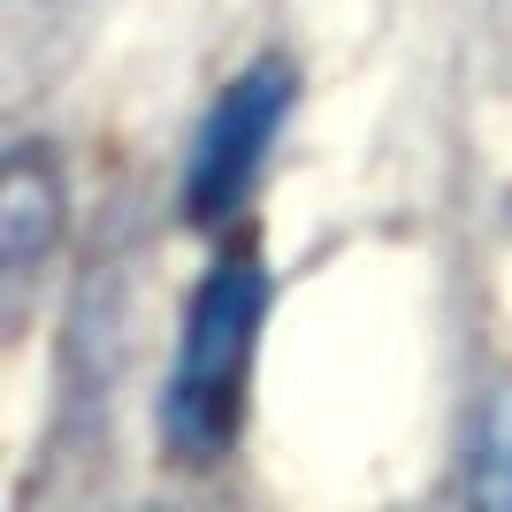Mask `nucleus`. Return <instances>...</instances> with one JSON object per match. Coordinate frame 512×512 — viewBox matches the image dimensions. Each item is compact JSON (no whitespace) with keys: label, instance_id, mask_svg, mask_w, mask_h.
Returning a JSON list of instances; mask_svg holds the SVG:
<instances>
[{"label":"nucleus","instance_id":"3","mask_svg":"<svg viewBox=\"0 0 512 512\" xmlns=\"http://www.w3.org/2000/svg\"><path fill=\"white\" fill-rule=\"evenodd\" d=\"M62 237V161L23 138L0 169V268H8V314H23L31 283H39L46 253Z\"/></svg>","mask_w":512,"mask_h":512},{"label":"nucleus","instance_id":"1","mask_svg":"<svg viewBox=\"0 0 512 512\" xmlns=\"http://www.w3.org/2000/svg\"><path fill=\"white\" fill-rule=\"evenodd\" d=\"M260 321H268V268L260 253H222L199 276L192 306H184V337L169 360V390H161V436L176 459L214 467L237 444L245 421V383H253Z\"/></svg>","mask_w":512,"mask_h":512},{"label":"nucleus","instance_id":"4","mask_svg":"<svg viewBox=\"0 0 512 512\" xmlns=\"http://www.w3.org/2000/svg\"><path fill=\"white\" fill-rule=\"evenodd\" d=\"M482 505H512V383L490 398L482 413V436H474V482H467Z\"/></svg>","mask_w":512,"mask_h":512},{"label":"nucleus","instance_id":"2","mask_svg":"<svg viewBox=\"0 0 512 512\" xmlns=\"http://www.w3.org/2000/svg\"><path fill=\"white\" fill-rule=\"evenodd\" d=\"M283 115H291V69L283 62H253L245 77L222 85V100L207 107V123H199L192 153H184V184H176L192 222H230L245 207Z\"/></svg>","mask_w":512,"mask_h":512}]
</instances>
